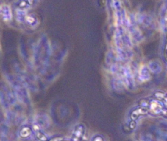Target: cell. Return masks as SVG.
Returning a JSON list of instances; mask_svg holds the SVG:
<instances>
[{"instance_id": "cell-1", "label": "cell", "mask_w": 167, "mask_h": 141, "mask_svg": "<svg viewBox=\"0 0 167 141\" xmlns=\"http://www.w3.org/2000/svg\"><path fill=\"white\" fill-rule=\"evenodd\" d=\"M164 109L163 104L158 101L157 99L151 100L149 102V106H148V111L152 115H158L161 113V111Z\"/></svg>"}, {"instance_id": "cell-2", "label": "cell", "mask_w": 167, "mask_h": 141, "mask_svg": "<svg viewBox=\"0 0 167 141\" xmlns=\"http://www.w3.org/2000/svg\"><path fill=\"white\" fill-rule=\"evenodd\" d=\"M85 126L83 125L79 124L76 125L72 134L71 141H80L85 134Z\"/></svg>"}, {"instance_id": "cell-3", "label": "cell", "mask_w": 167, "mask_h": 141, "mask_svg": "<svg viewBox=\"0 0 167 141\" xmlns=\"http://www.w3.org/2000/svg\"><path fill=\"white\" fill-rule=\"evenodd\" d=\"M148 112H149V111H148V108L138 107V108H135L134 110H133V111H131L130 115H129V117H130V119L132 121H136L139 117L147 114Z\"/></svg>"}, {"instance_id": "cell-4", "label": "cell", "mask_w": 167, "mask_h": 141, "mask_svg": "<svg viewBox=\"0 0 167 141\" xmlns=\"http://www.w3.org/2000/svg\"><path fill=\"white\" fill-rule=\"evenodd\" d=\"M150 72V70L148 69L147 66H142L139 70V72H138V78L142 81H147L151 77Z\"/></svg>"}, {"instance_id": "cell-5", "label": "cell", "mask_w": 167, "mask_h": 141, "mask_svg": "<svg viewBox=\"0 0 167 141\" xmlns=\"http://www.w3.org/2000/svg\"><path fill=\"white\" fill-rule=\"evenodd\" d=\"M33 133L32 128L29 125H24L21 127V129L19 131L20 137L22 139H28L31 136Z\"/></svg>"}, {"instance_id": "cell-6", "label": "cell", "mask_w": 167, "mask_h": 141, "mask_svg": "<svg viewBox=\"0 0 167 141\" xmlns=\"http://www.w3.org/2000/svg\"><path fill=\"white\" fill-rule=\"evenodd\" d=\"M148 69L150 70L151 72L152 73H159L161 71V65L160 62L157 61H152L148 64Z\"/></svg>"}, {"instance_id": "cell-7", "label": "cell", "mask_w": 167, "mask_h": 141, "mask_svg": "<svg viewBox=\"0 0 167 141\" xmlns=\"http://www.w3.org/2000/svg\"><path fill=\"white\" fill-rule=\"evenodd\" d=\"M2 16L4 21H9L12 18V12L8 6H3L2 8Z\"/></svg>"}, {"instance_id": "cell-8", "label": "cell", "mask_w": 167, "mask_h": 141, "mask_svg": "<svg viewBox=\"0 0 167 141\" xmlns=\"http://www.w3.org/2000/svg\"><path fill=\"white\" fill-rule=\"evenodd\" d=\"M35 134L36 139H37V140H38L39 141H48L49 140V138H48V136H47L44 133H43L41 131H38V132H35Z\"/></svg>"}, {"instance_id": "cell-9", "label": "cell", "mask_w": 167, "mask_h": 141, "mask_svg": "<svg viewBox=\"0 0 167 141\" xmlns=\"http://www.w3.org/2000/svg\"><path fill=\"white\" fill-rule=\"evenodd\" d=\"M154 96H155V98H157V100L159 101V100H162V99L166 98V94L163 92H157V93H155Z\"/></svg>"}, {"instance_id": "cell-10", "label": "cell", "mask_w": 167, "mask_h": 141, "mask_svg": "<svg viewBox=\"0 0 167 141\" xmlns=\"http://www.w3.org/2000/svg\"><path fill=\"white\" fill-rule=\"evenodd\" d=\"M149 102L150 101H147L146 99H141L140 101L138 102V105H139V107L148 108V106H149Z\"/></svg>"}, {"instance_id": "cell-11", "label": "cell", "mask_w": 167, "mask_h": 141, "mask_svg": "<svg viewBox=\"0 0 167 141\" xmlns=\"http://www.w3.org/2000/svg\"><path fill=\"white\" fill-rule=\"evenodd\" d=\"M31 128H32L33 132H38V131H41L40 130V125L38 123V122H35V123H33L32 125H31Z\"/></svg>"}, {"instance_id": "cell-12", "label": "cell", "mask_w": 167, "mask_h": 141, "mask_svg": "<svg viewBox=\"0 0 167 141\" xmlns=\"http://www.w3.org/2000/svg\"><path fill=\"white\" fill-rule=\"evenodd\" d=\"M25 19H26V22L29 23V24H33V23H35L36 21L35 18L34 17V16H26L25 17Z\"/></svg>"}, {"instance_id": "cell-13", "label": "cell", "mask_w": 167, "mask_h": 141, "mask_svg": "<svg viewBox=\"0 0 167 141\" xmlns=\"http://www.w3.org/2000/svg\"><path fill=\"white\" fill-rule=\"evenodd\" d=\"M64 140V138L62 136H54V137L49 139L48 141H63Z\"/></svg>"}, {"instance_id": "cell-14", "label": "cell", "mask_w": 167, "mask_h": 141, "mask_svg": "<svg viewBox=\"0 0 167 141\" xmlns=\"http://www.w3.org/2000/svg\"><path fill=\"white\" fill-rule=\"evenodd\" d=\"M27 6V2L26 0H21L19 3H18V7H21V8H23V7H26Z\"/></svg>"}, {"instance_id": "cell-15", "label": "cell", "mask_w": 167, "mask_h": 141, "mask_svg": "<svg viewBox=\"0 0 167 141\" xmlns=\"http://www.w3.org/2000/svg\"><path fill=\"white\" fill-rule=\"evenodd\" d=\"M92 141H104L103 137H102L101 135H95L94 137L93 138Z\"/></svg>"}, {"instance_id": "cell-16", "label": "cell", "mask_w": 167, "mask_h": 141, "mask_svg": "<svg viewBox=\"0 0 167 141\" xmlns=\"http://www.w3.org/2000/svg\"><path fill=\"white\" fill-rule=\"evenodd\" d=\"M136 121H132L131 120L130 123H129V129L130 130H134L135 129V127H136Z\"/></svg>"}, {"instance_id": "cell-17", "label": "cell", "mask_w": 167, "mask_h": 141, "mask_svg": "<svg viewBox=\"0 0 167 141\" xmlns=\"http://www.w3.org/2000/svg\"><path fill=\"white\" fill-rule=\"evenodd\" d=\"M160 114L162 115L164 117L167 118V109H166H166L164 108L163 110H162V111H161V113H160Z\"/></svg>"}, {"instance_id": "cell-18", "label": "cell", "mask_w": 167, "mask_h": 141, "mask_svg": "<svg viewBox=\"0 0 167 141\" xmlns=\"http://www.w3.org/2000/svg\"><path fill=\"white\" fill-rule=\"evenodd\" d=\"M165 26H166V39H167V16L165 18Z\"/></svg>"}, {"instance_id": "cell-19", "label": "cell", "mask_w": 167, "mask_h": 141, "mask_svg": "<svg viewBox=\"0 0 167 141\" xmlns=\"http://www.w3.org/2000/svg\"><path fill=\"white\" fill-rule=\"evenodd\" d=\"M26 2H27V3L29 4V5H32V4H34V3H35V0H26Z\"/></svg>"}, {"instance_id": "cell-20", "label": "cell", "mask_w": 167, "mask_h": 141, "mask_svg": "<svg viewBox=\"0 0 167 141\" xmlns=\"http://www.w3.org/2000/svg\"><path fill=\"white\" fill-rule=\"evenodd\" d=\"M165 57H166V59L167 60V45L166 46V49H165Z\"/></svg>"}, {"instance_id": "cell-21", "label": "cell", "mask_w": 167, "mask_h": 141, "mask_svg": "<svg viewBox=\"0 0 167 141\" xmlns=\"http://www.w3.org/2000/svg\"><path fill=\"white\" fill-rule=\"evenodd\" d=\"M164 101H165V105L167 107V95L166 96V98H164Z\"/></svg>"}, {"instance_id": "cell-22", "label": "cell", "mask_w": 167, "mask_h": 141, "mask_svg": "<svg viewBox=\"0 0 167 141\" xmlns=\"http://www.w3.org/2000/svg\"><path fill=\"white\" fill-rule=\"evenodd\" d=\"M63 141H70V140H63Z\"/></svg>"}]
</instances>
